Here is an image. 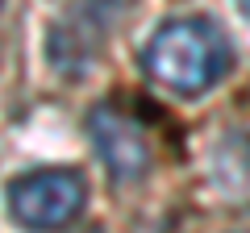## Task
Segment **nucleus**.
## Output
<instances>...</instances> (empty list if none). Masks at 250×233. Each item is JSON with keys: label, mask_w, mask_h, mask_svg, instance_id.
Instances as JSON below:
<instances>
[{"label": "nucleus", "mask_w": 250, "mask_h": 233, "mask_svg": "<svg viewBox=\"0 0 250 233\" xmlns=\"http://www.w3.org/2000/svg\"><path fill=\"white\" fill-rule=\"evenodd\" d=\"M233 50L221 25L208 17H171L150 34L142 67L159 88L175 96H200L229 75Z\"/></svg>", "instance_id": "f257e3e1"}, {"label": "nucleus", "mask_w": 250, "mask_h": 233, "mask_svg": "<svg viewBox=\"0 0 250 233\" xmlns=\"http://www.w3.org/2000/svg\"><path fill=\"white\" fill-rule=\"evenodd\" d=\"M88 179L71 167H42L9 183V216L29 233H59L80 221Z\"/></svg>", "instance_id": "f03ea898"}, {"label": "nucleus", "mask_w": 250, "mask_h": 233, "mask_svg": "<svg viewBox=\"0 0 250 233\" xmlns=\"http://www.w3.org/2000/svg\"><path fill=\"white\" fill-rule=\"evenodd\" d=\"M88 134H92V146H96L100 162L108 167L113 183H138L150 171V137H146L142 121L129 116L121 104H96L88 113Z\"/></svg>", "instance_id": "7ed1b4c3"}, {"label": "nucleus", "mask_w": 250, "mask_h": 233, "mask_svg": "<svg viewBox=\"0 0 250 233\" xmlns=\"http://www.w3.org/2000/svg\"><path fill=\"white\" fill-rule=\"evenodd\" d=\"M108 17H113L108 4H80L75 13H67V17L54 25L50 42H46L50 63L59 67L62 75H71V79L75 75H88L92 58H96L100 46H104Z\"/></svg>", "instance_id": "20e7f679"}, {"label": "nucleus", "mask_w": 250, "mask_h": 233, "mask_svg": "<svg viewBox=\"0 0 250 233\" xmlns=\"http://www.w3.org/2000/svg\"><path fill=\"white\" fill-rule=\"evenodd\" d=\"M238 4H242V13H246V17H250V0H238Z\"/></svg>", "instance_id": "39448f33"}, {"label": "nucleus", "mask_w": 250, "mask_h": 233, "mask_svg": "<svg viewBox=\"0 0 250 233\" xmlns=\"http://www.w3.org/2000/svg\"><path fill=\"white\" fill-rule=\"evenodd\" d=\"M92 233H100V229H92Z\"/></svg>", "instance_id": "423d86ee"}, {"label": "nucleus", "mask_w": 250, "mask_h": 233, "mask_svg": "<svg viewBox=\"0 0 250 233\" xmlns=\"http://www.w3.org/2000/svg\"><path fill=\"white\" fill-rule=\"evenodd\" d=\"M0 4H4V0H0Z\"/></svg>", "instance_id": "0eeeda50"}]
</instances>
